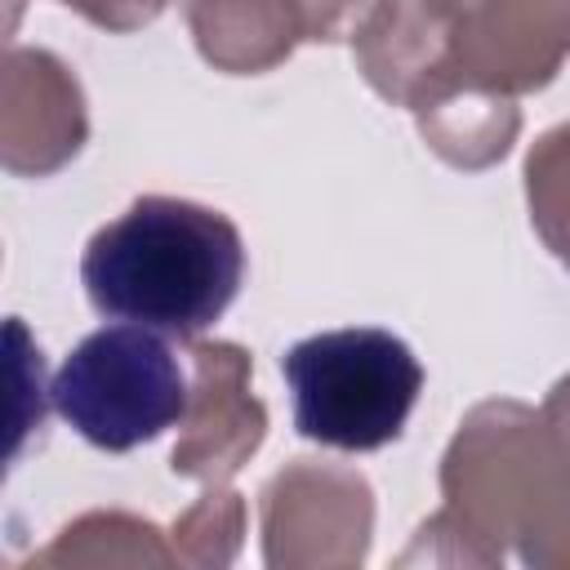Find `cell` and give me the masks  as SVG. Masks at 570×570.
<instances>
[{"mask_svg": "<svg viewBox=\"0 0 570 570\" xmlns=\"http://www.w3.org/2000/svg\"><path fill=\"white\" fill-rule=\"evenodd\" d=\"M245 240L209 205L178 196H138L120 218L94 232L80 281L102 316L196 338L236 298Z\"/></svg>", "mask_w": 570, "mask_h": 570, "instance_id": "1", "label": "cell"}, {"mask_svg": "<svg viewBox=\"0 0 570 570\" xmlns=\"http://www.w3.org/2000/svg\"><path fill=\"white\" fill-rule=\"evenodd\" d=\"M294 428L330 450L365 454L405 432L423 392L419 356L387 330L352 325L294 343L281 356Z\"/></svg>", "mask_w": 570, "mask_h": 570, "instance_id": "2", "label": "cell"}, {"mask_svg": "<svg viewBox=\"0 0 570 570\" xmlns=\"http://www.w3.org/2000/svg\"><path fill=\"white\" fill-rule=\"evenodd\" d=\"M53 410L98 450L125 454L187 414V374L151 325H107L71 347L49 383Z\"/></svg>", "mask_w": 570, "mask_h": 570, "instance_id": "3", "label": "cell"}, {"mask_svg": "<svg viewBox=\"0 0 570 570\" xmlns=\"http://www.w3.org/2000/svg\"><path fill=\"white\" fill-rule=\"evenodd\" d=\"M445 40V76L419 102L476 85L494 94L539 89L570 53V0H423ZM414 107V111H419Z\"/></svg>", "mask_w": 570, "mask_h": 570, "instance_id": "4", "label": "cell"}, {"mask_svg": "<svg viewBox=\"0 0 570 570\" xmlns=\"http://www.w3.org/2000/svg\"><path fill=\"white\" fill-rule=\"evenodd\" d=\"M361 0H187L196 45L223 71H263L298 40H334Z\"/></svg>", "mask_w": 570, "mask_h": 570, "instance_id": "5", "label": "cell"}, {"mask_svg": "<svg viewBox=\"0 0 570 570\" xmlns=\"http://www.w3.org/2000/svg\"><path fill=\"white\" fill-rule=\"evenodd\" d=\"M200 365L196 405L187 410V436L174 450V472L223 481L232 476L263 441L267 414L249 396V361L232 343H196Z\"/></svg>", "mask_w": 570, "mask_h": 570, "instance_id": "6", "label": "cell"}, {"mask_svg": "<svg viewBox=\"0 0 570 570\" xmlns=\"http://www.w3.org/2000/svg\"><path fill=\"white\" fill-rule=\"evenodd\" d=\"M9 53L22 62V71L36 89V111L27 116V125L4 129V165L13 169L27 147L31 151L27 174H49L67 156H76L85 142V102H80L76 80L67 76V67L53 53H45V49H9Z\"/></svg>", "mask_w": 570, "mask_h": 570, "instance_id": "7", "label": "cell"}, {"mask_svg": "<svg viewBox=\"0 0 570 570\" xmlns=\"http://www.w3.org/2000/svg\"><path fill=\"white\" fill-rule=\"evenodd\" d=\"M525 187L534 227L570 267V125L539 138V147L525 160Z\"/></svg>", "mask_w": 570, "mask_h": 570, "instance_id": "8", "label": "cell"}, {"mask_svg": "<svg viewBox=\"0 0 570 570\" xmlns=\"http://www.w3.org/2000/svg\"><path fill=\"white\" fill-rule=\"evenodd\" d=\"M62 4L80 9L89 22H98V27H111V31H129V27H142V22H151V18L165 9V0H62Z\"/></svg>", "mask_w": 570, "mask_h": 570, "instance_id": "9", "label": "cell"}, {"mask_svg": "<svg viewBox=\"0 0 570 570\" xmlns=\"http://www.w3.org/2000/svg\"><path fill=\"white\" fill-rule=\"evenodd\" d=\"M543 423H548V432L561 441V450L570 454V379H566V383H557V392L548 396Z\"/></svg>", "mask_w": 570, "mask_h": 570, "instance_id": "10", "label": "cell"}]
</instances>
